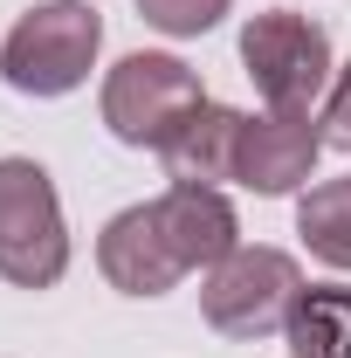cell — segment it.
I'll return each mask as SVG.
<instances>
[{"mask_svg": "<svg viewBox=\"0 0 351 358\" xmlns=\"http://www.w3.org/2000/svg\"><path fill=\"white\" fill-rule=\"evenodd\" d=\"M96 48H103V14L89 0H42L7 28L0 76L21 96H69L96 69Z\"/></svg>", "mask_w": 351, "mask_h": 358, "instance_id": "cell-2", "label": "cell"}, {"mask_svg": "<svg viewBox=\"0 0 351 358\" xmlns=\"http://www.w3.org/2000/svg\"><path fill=\"white\" fill-rule=\"evenodd\" d=\"M241 69L268 110H310L331 90V35L296 7H262L241 28Z\"/></svg>", "mask_w": 351, "mask_h": 358, "instance_id": "cell-4", "label": "cell"}, {"mask_svg": "<svg viewBox=\"0 0 351 358\" xmlns=\"http://www.w3.org/2000/svg\"><path fill=\"white\" fill-rule=\"evenodd\" d=\"M324 138L351 152V69L338 76V83H331V103H324Z\"/></svg>", "mask_w": 351, "mask_h": 358, "instance_id": "cell-12", "label": "cell"}, {"mask_svg": "<svg viewBox=\"0 0 351 358\" xmlns=\"http://www.w3.org/2000/svg\"><path fill=\"white\" fill-rule=\"evenodd\" d=\"M234 145H241V110H227V103L207 96V103L159 145V159H166L173 186H220V179H234Z\"/></svg>", "mask_w": 351, "mask_h": 358, "instance_id": "cell-8", "label": "cell"}, {"mask_svg": "<svg viewBox=\"0 0 351 358\" xmlns=\"http://www.w3.org/2000/svg\"><path fill=\"white\" fill-rule=\"evenodd\" d=\"M331 138L317 131L310 110H262V117H241V145H234V179L262 200H282L296 193L317 159H324Z\"/></svg>", "mask_w": 351, "mask_h": 358, "instance_id": "cell-7", "label": "cell"}, {"mask_svg": "<svg viewBox=\"0 0 351 358\" xmlns=\"http://www.w3.org/2000/svg\"><path fill=\"white\" fill-rule=\"evenodd\" d=\"M296 296H303V268L289 262L282 248H234L227 262L207 268L200 317L214 324L220 338H268V331L289 324Z\"/></svg>", "mask_w": 351, "mask_h": 358, "instance_id": "cell-6", "label": "cell"}, {"mask_svg": "<svg viewBox=\"0 0 351 358\" xmlns=\"http://www.w3.org/2000/svg\"><path fill=\"white\" fill-rule=\"evenodd\" d=\"M227 7H234V0H138V14H145L159 35H207V28H220Z\"/></svg>", "mask_w": 351, "mask_h": 358, "instance_id": "cell-11", "label": "cell"}, {"mask_svg": "<svg viewBox=\"0 0 351 358\" xmlns=\"http://www.w3.org/2000/svg\"><path fill=\"white\" fill-rule=\"evenodd\" d=\"M241 248V221L220 186H166L159 200L124 207L96 241V268L124 296H166L193 268H214Z\"/></svg>", "mask_w": 351, "mask_h": 358, "instance_id": "cell-1", "label": "cell"}, {"mask_svg": "<svg viewBox=\"0 0 351 358\" xmlns=\"http://www.w3.org/2000/svg\"><path fill=\"white\" fill-rule=\"evenodd\" d=\"M69 268V227L55 179L35 159H0V275L14 289H55Z\"/></svg>", "mask_w": 351, "mask_h": 358, "instance_id": "cell-3", "label": "cell"}, {"mask_svg": "<svg viewBox=\"0 0 351 358\" xmlns=\"http://www.w3.org/2000/svg\"><path fill=\"white\" fill-rule=\"evenodd\" d=\"M296 358H351V289L345 282H310L282 324Z\"/></svg>", "mask_w": 351, "mask_h": 358, "instance_id": "cell-9", "label": "cell"}, {"mask_svg": "<svg viewBox=\"0 0 351 358\" xmlns=\"http://www.w3.org/2000/svg\"><path fill=\"white\" fill-rule=\"evenodd\" d=\"M296 234L317 262L351 268V179H324L296 200Z\"/></svg>", "mask_w": 351, "mask_h": 358, "instance_id": "cell-10", "label": "cell"}, {"mask_svg": "<svg viewBox=\"0 0 351 358\" xmlns=\"http://www.w3.org/2000/svg\"><path fill=\"white\" fill-rule=\"evenodd\" d=\"M207 103L200 90V69H186L179 55H124L110 76H103V124L117 145H138V152H159L166 138Z\"/></svg>", "mask_w": 351, "mask_h": 358, "instance_id": "cell-5", "label": "cell"}]
</instances>
